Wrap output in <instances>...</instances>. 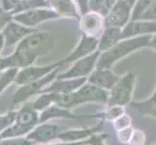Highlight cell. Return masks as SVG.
Masks as SVG:
<instances>
[{"label":"cell","mask_w":156,"mask_h":145,"mask_svg":"<svg viewBox=\"0 0 156 145\" xmlns=\"http://www.w3.org/2000/svg\"><path fill=\"white\" fill-rule=\"evenodd\" d=\"M98 42L99 39L97 37H91L83 34L82 39H80V44L78 47L73 50V52L67 57L62 59V64L66 63H72L79 60V59L85 57L91 53L95 52L96 50H98Z\"/></svg>","instance_id":"cell-14"},{"label":"cell","mask_w":156,"mask_h":145,"mask_svg":"<svg viewBox=\"0 0 156 145\" xmlns=\"http://www.w3.org/2000/svg\"><path fill=\"white\" fill-rule=\"evenodd\" d=\"M109 91L85 82L82 87L72 93H57L56 105L70 109L83 104H107Z\"/></svg>","instance_id":"cell-1"},{"label":"cell","mask_w":156,"mask_h":145,"mask_svg":"<svg viewBox=\"0 0 156 145\" xmlns=\"http://www.w3.org/2000/svg\"><path fill=\"white\" fill-rule=\"evenodd\" d=\"M20 70L19 68H10L0 74V96L11 83L16 81Z\"/></svg>","instance_id":"cell-26"},{"label":"cell","mask_w":156,"mask_h":145,"mask_svg":"<svg viewBox=\"0 0 156 145\" xmlns=\"http://www.w3.org/2000/svg\"><path fill=\"white\" fill-rule=\"evenodd\" d=\"M133 5L128 0H117L110 13L104 18L105 26L123 28L131 20Z\"/></svg>","instance_id":"cell-8"},{"label":"cell","mask_w":156,"mask_h":145,"mask_svg":"<svg viewBox=\"0 0 156 145\" xmlns=\"http://www.w3.org/2000/svg\"><path fill=\"white\" fill-rule=\"evenodd\" d=\"M132 126V119L131 117L126 113L118 117L116 120L114 121V128L115 131H119L122 129H125Z\"/></svg>","instance_id":"cell-32"},{"label":"cell","mask_w":156,"mask_h":145,"mask_svg":"<svg viewBox=\"0 0 156 145\" xmlns=\"http://www.w3.org/2000/svg\"><path fill=\"white\" fill-rule=\"evenodd\" d=\"M59 16L52 9H45V7L33 8L23 11L13 16V20L27 27L33 28L46 20L56 19Z\"/></svg>","instance_id":"cell-9"},{"label":"cell","mask_w":156,"mask_h":145,"mask_svg":"<svg viewBox=\"0 0 156 145\" xmlns=\"http://www.w3.org/2000/svg\"><path fill=\"white\" fill-rule=\"evenodd\" d=\"M149 47H152L154 50H156V34L152 35L151 41H150V44H149Z\"/></svg>","instance_id":"cell-38"},{"label":"cell","mask_w":156,"mask_h":145,"mask_svg":"<svg viewBox=\"0 0 156 145\" xmlns=\"http://www.w3.org/2000/svg\"><path fill=\"white\" fill-rule=\"evenodd\" d=\"M1 139H2V138H1V136H0V141H1Z\"/></svg>","instance_id":"cell-40"},{"label":"cell","mask_w":156,"mask_h":145,"mask_svg":"<svg viewBox=\"0 0 156 145\" xmlns=\"http://www.w3.org/2000/svg\"><path fill=\"white\" fill-rule=\"evenodd\" d=\"M155 145H156V144H155Z\"/></svg>","instance_id":"cell-41"},{"label":"cell","mask_w":156,"mask_h":145,"mask_svg":"<svg viewBox=\"0 0 156 145\" xmlns=\"http://www.w3.org/2000/svg\"><path fill=\"white\" fill-rule=\"evenodd\" d=\"M77 1V4L80 8V11L82 15L87 13L89 11V8H88V2L89 0H76Z\"/></svg>","instance_id":"cell-36"},{"label":"cell","mask_w":156,"mask_h":145,"mask_svg":"<svg viewBox=\"0 0 156 145\" xmlns=\"http://www.w3.org/2000/svg\"><path fill=\"white\" fill-rule=\"evenodd\" d=\"M33 28L27 27L23 24H20L15 20H11L3 27L2 34L5 38V45L7 47H13L18 45L20 41H23L25 37L34 33Z\"/></svg>","instance_id":"cell-12"},{"label":"cell","mask_w":156,"mask_h":145,"mask_svg":"<svg viewBox=\"0 0 156 145\" xmlns=\"http://www.w3.org/2000/svg\"><path fill=\"white\" fill-rule=\"evenodd\" d=\"M59 70H60V67H58L55 70H53L51 74H49L45 78L37 80V81H35V82L28 83V84H25V85H21V86L16 91V93L14 94L13 102H12V109L20 103L28 102V100L30 98H32V97H34L38 94L40 95L48 85H50L53 80L57 78Z\"/></svg>","instance_id":"cell-6"},{"label":"cell","mask_w":156,"mask_h":145,"mask_svg":"<svg viewBox=\"0 0 156 145\" xmlns=\"http://www.w3.org/2000/svg\"><path fill=\"white\" fill-rule=\"evenodd\" d=\"M58 118H62V119H69V120H80L83 118H96L95 114L89 115H76L73 112H71L70 109H63V107L57 105L56 104L52 105L51 106L48 107L44 111L40 112L39 117V124L41 123L48 122L51 119H58Z\"/></svg>","instance_id":"cell-18"},{"label":"cell","mask_w":156,"mask_h":145,"mask_svg":"<svg viewBox=\"0 0 156 145\" xmlns=\"http://www.w3.org/2000/svg\"><path fill=\"white\" fill-rule=\"evenodd\" d=\"M63 132L62 128L57 124L52 123H41L32 130L26 137L31 141L38 144L50 143L51 141L58 138V136Z\"/></svg>","instance_id":"cell-11"},{"label":"cell","mask_w":156,"mask_h":145,"mask_svg":"<svg viewBox=\"0 0 156 145\" xmlns=\"http://www.w3.org/2000/svg\"><path fill=\"white\" fill-rule=\"evenodd\" d=\"M104 120H99L98 124H96L93 127L89 128H82V129H71V130L63 131L60 135L58 136V138L60 141L64 142H79L84 141L91 136L95 133H101L104 127Z\"/></svg>","instance_id":"cell-15"},{"label":"cell","mask_w":156,"mask_h":145,"mask_svg":"<svg viewBox=\"0 0 156 145\" xmlns=\"http://www.w3.org/2000/svg\"><path fill=\"white\" fill-rule=\"evenodd\" d=\"M35 143L31 141L26 136H20V137H10L1 139L0 145H34Z\"/></svg>","instance_id":"cell-30"},{"label":"cell","mask_w":156,"mask_h":145,"mask_svg":"<svg viewBox=\"0 0 156 145\" xmlns=\"http://www.w3.org/2000/svg\"><path fill=\"white\" fill-rule=\"evenodd\" d=\"M130 106L141 116H149L156 119V89L148 99L144 101H132Z\"/></svg>","instance_id":"cell-22"},{"label":"cell","mask_w":156,"mask_h":145,"mask_svg":"<svg viewBox=\"0 0 156 145\" xmlns=\"http://www.w3.org/2000/svg\"><path fill=\"white\" fill-rule=\"evenodd\" d=\"M103 27H105L104 17L95 12L88 11L80 19V29L84 35L97 37L101 35Z\"/></svg>","instance_id":"cell-16"},{"label":"cell","mask_w":156,"mask_h":145,"mask_svg":"<svg viewBox=\"0 0 156 145\" xmlns=\"http://www.w3.org/2000/svg\"><path fill=\"white\" fill-rule=\"evenodd\" d=\"M40 145H85V140L84 141H79V142H58V143H45V144H40Z\"/></svg>","instance_id":"cell-37"},{"label":"cell","mask_w":156,"mask_h":145,"mask_svg":"<svg viewBox=\"0 0 156 145\" xmlns=\"http://www.w3.org/2000/svg\"><path fill=\"white\" fill-rule=\"evenodd\" d=\"M116 1L117 0H89L88 8L91 12H95L105 18Z\"/></svg>","instance_id":"cell-24"},{"label":"cell","mask_w":156,"mask_h":145,"mask_svg":"<svg viewBox=\"0 0 156 145\" xmlns=\"http://www.w3.org/2000/svg\"><path fill=\"white\" fill-rule=\"evenodd\" d=\"M134 133H135V130H134V128L132 126L122 129V130H119V131H116L117 141L122 144H129Z\"/></svg>","instance_id":"cell-29"},{"label":"cell","mask_w":156,"mask_h":145,"mask_svg":"<svg viewBox=\"0 0 156 145\" xmlns=\"http://www.w3.org/2000/svg\"><path fill=\"white\" fill-rule=\"evenodd\" d=\"M151 37L152 35H146L121 39L110 50L101 52L96 68L112 69L118 60L124 58L130 53L140 50V48L149 47Z\"/></svg>","instance_id":"cell-2"},{"label":"cell","mask_w":156,"mask_h":145,"mask_svg":"<svg viewBox=\"0 0 156 145\" xmlns=\"http://www.w3.org/2000/svg\"><path fill=\"white\" fill-rule=\"evenodd\" d=\"M4 46H5V38L2 34V32H0V52L2 51Z\"/></svg>","instance_id":"cell-39"},{"label":"cell","mask_w":156,"mask_h":145,"mask_svg":"<svg viewBox=\"0 0 156 145\" xmlns=\"http://www.w3.org/2000/svg\"><path fill=\"white\" fill-rule=\"evenodd\" d=\"M119 78L120 77L115 74L112 71V69L96 68L87 78V82L104 90L110 91L119 80Z\"/></svg>","instance_id":"cell-17"},{"label":"cell","mask_w":156,"mask_h":145,"mask_svg":"<svg viewBox=\"0 0 156 145\" xmlns=\"http://www.w3.org/2000/svg\"><path fill=\"white\" fill-rule=\"evenodd\" d=\"M136 84V74L128 72L124 76L120 77L119 80L109 91V97L107 101V106L121 105L126 106L131 104L133 92Z\"/></svg>","instance_id":"cell-5"},{"label":"cell","mask_w":156,"mask_h":145,"mask_svg":"<svg viewBox=\"0 0 156 145\" xmlns=\"http://www.w3.org/2000/svg\"><path fill=\"white\" fill-rule=\"evenodd\" d=\"M156 34V21L135 19L130 20L122 28L121 38H132L138 36L154 35Z\"/></svg>","instance_id":"cell-13"},{"label":"cell","mask_w":156,"mask_h":145,"mask_svg":"<svg viewBox=\"0 0 156 145\" xmlns=\"http://www.w3.org/2000/svg\"><path fill=\"white\" fill-rule=\"evenodd\" d=\"M121 32H122L121 28L105 26L99 38L98 50L101 52H104L108 50H110L115 45H116L122 39Z\"/></svg>","instance_id":"cell-20"},{"label":"cell","mask_w":156,"mask_h":145,"mask_svg":"<svg viewBox=\"0 0 156 145\" xmlns=\"http://www.w3.org/2000/svg\"><path fill=\"white\" fill-rule=\"evenodd\" d=\"M56 98L57 93L55 92H42L32 104H33L35 110L40 113V112L47 109L48 107L55 105L56 103Z\"/></svg>","instance_id":"cell-23"},{"label":"cell","mask_w":156,"mask_h":145,"mask_svg":"<svg viewBox=\"0 0 156 145\" xmlns=\"http://www.w3.org/2000/svg\"><path fill=\"white\" fill-rule=\"evenodd\" d=\"M63 65L62 61H58L51 65L37 67V66H28L20 70V72L16 78V83L18 85H25L28 83L35 82L43 78H45L49 74H51L53 70H55L58 67H61Z\"/></svg>","instance_id":"cell-10"},{"label":"cell","mask_w":156,"mask_h":145,"mask_svg":"<svg viewBox=\"0 0 156 145\" xmlns=\"http://www.w3.org/2000/svg\"><path fill=\"white\" fill-rule=\"evenodd\" d=\"M125 114V109L124 106L121 105H111L107 106L106 110L100 113H96V118H98L99 120L104 121H112L116 120L118 117Z\"/></svg>","instance_id":"cell-25"},{"label":"cell","mask_w":156,"mask_h":145,"mask_svg":"<svg viewBox=\"0 0 156 145\" xmlns=\"http://www.w3.org/2000/svg\"><path fill=\"white\" fill-rule=\"evenodd\" d=\"M110 137L111 135H109V133H95V135L91 136L89 138L85 140V145H106L105 144L106 139Z\"/></svg>","instance_id":"cell-31"},{"label":"cell","mask_w":156,"mask_h":145,"mask_svg":"<svg viewBox=\"0 0 156 145\" xmlns=\"http://www.w3.org/2000/svg\"><path fill=\"white\" fill-rule=\"evenodd\" d=\"M100 54L101 51L96 50L91 54L75 61L73 66L68 71L62 74H58L56 78H87L90 76V74L96 69Z\"/></svg>","instance_id":"cell-7"},{"label":"cell","mask_w":156,"mask_h":145,"mask_svg":"<svg viewBox=\"0 0 156 145\" xmlns=\"http://www.w3.org/2000/svg\"><path fill=\"white\" fill-rule=\"evenodd\" d=\"M87 81V78H63L55 80L47 86L43 92H55V93H72Z\"/></svg>","instance_id":"cell-19"},{"label":"cell","mask_w":156,"mask_h":145,"mask_svg":"<svg viewBox=\"0 0 156 145\" xmlns=\"http://www.w3.org/2000/svg\"><path fill=\"white\" fill-rule=\"evenodd\" d=\"M155 0H137L135 5H134V7H133L131 20L138 19L140 16L143 14L144 11Z\"/></svg>","instance_id":"cell-28"},{"label":"cell","mask_w":156,"mask_h":145,"mask_svg":"<svg viewBox=\"0 0 156 145\" xmlns=\"http://www.w3.org/2000/svg\"><path fill=\"white\" fill-rule=\"evenodd\" d=\"M146 135L142 131H136L134 133V135L131 138L129 145H144L146 144Z\"/></svg>","instance_id":"cell-34"},{"label":"cell","mask_w":156,"mask_h":145,"mask_svg":"<svg viewBox=\"0 0 156 145\" xmlns=\"http://www.w3.org/2000/svg\"><path fill=\"white\" fill-rule=\"evenodd\" d=\"M53 44L55 41L50 33L35 31L19 43L16 52L20 53L31 66L38 57L49 54Z\"/></svg>","instance_id":"cell-3"},{"label":"cell","mask_w":156,"mask_h":145,"mask_svg":"<svg viewBox=\"0 0 156 145\" xmlns=\"http://www.w3.org/2000/svg\"><path fill=\"white\" fill-rule=\"evenodd\" d=\"M40 113L33 107L31 102H25L24 105L17 111L15 123L7 130L0 133L2 139L10 137L26 136L39 124Z\"/></svg>","instance_id":"cell-4"},{"label":"cell","mask_w":156,"mask_h":145,"mask_svg":"<svg viewBox=\"0 0 156 145\" xmlns=\"http://www.w3.org/2000/svg\"><path fill=\"white\" fill-rule=\"evenodd\" d=\"M138 19L156 21V0L144 11L143 14L140 16Z\"/></svg>","instance_id":"cell-33"},{"label":"cell","mask_w":156,"mask_h":145,"mask_svg":"<svg viewBox=\"0 0 156 145\" xmlns=\"http://www.w3.org/2000/svg\"><path fill=\"white\" fill-rule=\"evenodd\" d=\"M47 4L59 17H79L78 8L73 0H47Z\"/></svg>","instance_id":"cell-21"},{"label":"cell","mask_w":156,"mask_h":145,"mask_svg":"<svg viewBox=\"0 0 156 145\" xmlns=\"http://www.w3.org/2000/svg\"><path fill=\"white\" fill-rule=\"evenodd\" d=\"M1 1L2 0H0V28L4 27L8 22L13 20V16L3 9Z\"/></svg>","instance_id":"cell-35"},{"label":"cell","mask_w":156,"mask_h":145,"mask_svg":"<svg viewBox=\"0 0 156 145\" xmlns=\"http://www.w3.org/2000/svg\"><path fill=\"white\" fill-rule=\"evenodd\" d=\"M16 118H17V111L14 110H11L4 115H0V133L12 126L16 121Z\"/></svg>","instance_id":"cell-27"}]
</instances>
